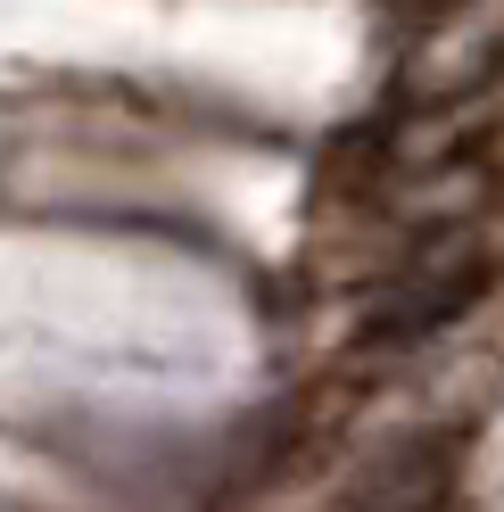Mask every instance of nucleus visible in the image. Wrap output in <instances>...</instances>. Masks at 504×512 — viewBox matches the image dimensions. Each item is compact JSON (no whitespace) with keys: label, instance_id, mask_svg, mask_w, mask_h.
Masks as SVG:
<instances>
[{"label":"nucleus","instance_id":"obj_3","mask_svg":"<svg viewBox=\"0 0 504 512\" xmlns=\"http://www.w3.org/2000/svg\"><path fill=\"white\" fill-rule=\"evenodd\" d=\"M397 9H430L438 17V9H463V0H397Z\"/></svg>","mask_w":504,"mask_h":512},{"label":"nucleus","instance_id":"obj_1","mask_svg":"<svg viewBox=\"0 0 504 512\" xmlns=\"http://www.w3.org/2000/svg\"><path fill=\"white\" fill-rule=\"evenodd\" d=\"M480 290H488V240L471 232V223H438V232L405 256V273L389 281L381 331L389 339H430V331H447Z\"/></svg>","mask_w":504,"mask_h":512},{"label":"nucleus","instance_id":"obj_2","mask_svg":"<svg viewBox=\"0 0 504 512\" xmlns=\"http://www.w3.org/2000/svg\"><path fill=\"white\" fill-rule=\"evenodd\" d=\"M447 496H455V438H397L348 488V512H447Z\"/></svg>","mask_w":504,"mask_h":512}]
</instances>
